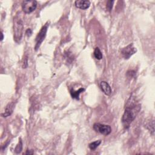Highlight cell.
<instances>
[{
  "instance_id": "13",
  "label": "cell",
  "mask_w": 155,
  "mask_h": 155,
  "mask_svg": "<svg viewBox=\"0 0 155 155\" xmlns=\"http://www.w3.org/2000/svg\"><path fill=\"white\" fill-rule=\"evenodd\" d=\"M101 140H98V141L92 142L90 144H89V147L90 150H95L97 147H99V145L101 144Z\"/></svg>"
},
{
  "instance_id": "3",
  "label": "cell",
  "mask_w": 155,
  "mask_h": 155,
  "mask_svg": "<svg viewBox=\"0 0 155 155\" xmlns=\"http://www.w3.org/2000/svg\"><path fill=\"white\" fill-rule=\"evenodd\" d=\"M49 24H48V23H46L40 30V32L38 33L37 36L35 38V42H36V44L35 46V50H38V48H40V46L41 45L42 43L44 41L46 37V34L47 32V30H48V27Z\"/></svg>"
},
{
  "instance_id": "15",
  "label": "cell",
  "mask_w": 155,
  "mask_h": 155,
  "mask_svg": "<svg viewBox=\"0 0 155 155\" xmlns=\"http://www.w3.org/2000/svg\"><path fill=\"white\" fill-rule=\"evenodd\" d=\"M26 34L27 37H30L32 34V30L31 29H27L26 31Z\"/></svg>"
},
{
  "instance_id": "14",
  "label": "cell",
  "mask_w": 155,
  "mask_h": 155,
  "mask_svg": "<svg viewBox=\"0 0 155 155\" xmlns=\"http://www.w3.org/2000/svg\"><path fill=\"white\" fill-rule=\"evenodd\" d=\"M115 3L114 1H108L107 2V5H106V8L107 10L109 12H110L113 8V3Z\"/></svg>"
},
{
  "instance_id": "9",
  "label": "cell",
  "mask_w": 155,
  "mask_h": 155,
  "mask_svg": "<svg viewBox=\"0 0 155 155\" xmlns=\"http://www.w3.org/2000/svg\"><path fill=\"white\" fill-rule=\"evenodd\" d=\"M15 107V103L14 102L9 103V104L7 105V106L6 107L4 112L3 113H2L3 117L6 118V117L10 116L12 114V113L13 112Z\"/></svg>"
},
{
  "instance_id": "11",
  "label": "cell",
  "mask_w": 155,
  "mask_h": 155,
  "mask_svg": "<svg viewBox=\"0 0 155 155\" xmlns=\"http://www.w3.org/2000/svg\"><path fill=\"white\" fill-rule=\"evenodd\" d=\"M94 56L95 57V58L98 60H101L102 59V54L101 52V50L99 49V47H96L95 50H94Z\"/></svg>"
},
{
  "instance_id": "7",
  "label": "cell",
  "mask_w": 155,
  "mask_h": 155,
  "mask_svg": "<svg viewBox=\"0 0 155 155\" xmlns=\"http://www.w3.org/2000/svg\"><path fill=\"white\" fill-rule=\"evenodd\" d=\"M75 6L81 10H86L89 8L90 2L88 0H77L75 2Z\"/></svg>"
},
{
  "instance_id": "16",
  "label": "cell",
  "mask_w": 155,
  "mask_h": 155,
  "mask_svg": "<svg viewBox=\"0 0 155 155\" xmlns=\"http://www.w3.org/2000/svg\"><path fill=\"white\" fill-rule=\"evenodd\" d=\"M27 66H28V59H27V57H26V58H25V59H24L23 67L24 68H26Z\"/></svg>"
},
{
  "instance_id": "6",
  "label": "cell",
  "mask_w": 155,
  "mask_h": 155,
  "mask_svg": "<svg viewBox=\"0 0 155 155\" xmlns=\"http://www.w3.org/2000/svg\"><path fill=\"white\" fill-rule=\"evenodd\" d=\"M136 51V48H135L133 46V44L131 43L121 49V54L124 59L128 60L133 55H134Z\"/></svg>"
},
{
  "instance_id": "17",
  "label": "cell",
  "mask_w": 155,
  "mask_h": 155,
  "mask_svg": "<svg viewBox=\"0 0 155 155\" xmlns=\"http://www.w3.org/2000/svg\"><path fill=\"white\" fill-rule=\"evenodd\" d=\"M33 154V152L32 150H27L26 153V154Z\"/></svg>"
},
{
  "instance_id": "1",
  "label": "cell",
  "mask_w": 155,
  "mask_h": 155,
  "mask_svg": "<svg viewBox=\"0 0 155 155\" xmlns=\"http://www.w3.org/2000/svg\"><path fill=\"white\" fill-rule=\"evenodd\" d=\"M140 110V107L139 106H131L126 109L122 118V122L126 129H128L130 127V124L136 118Z\"/></svg>"
},
{
  "instance_id": "4",
  "label": "cell",
  "mask_w": 155,
  "mask_h": 155,
  "mask_svg": "<svg viewBox=\"0 0 155 155\" xmlns=\"http://www.w3.org/2000/svg\"><path fill=\"white\" fill-rule=\"evenodd\" d=\"M37 7V1L35 0H27L22 3V9L26 14H29L35 11Z\"/></svg>"
},
{
  "instance_id": "5",
  "label": "cell",
  "mask_w": 155,
  "mask_h": 155,
  "mask_svg": "<svg viewBox=\"0 0 155 155\" xmlns=\"http://www.w3.org/2000/svg\"><path fill=\"white\" fill-rule=\"evenodd\" d=\"M93 129L96 132L99 133L105 136L110 134L112 132V128L110 126L100 123H95L93 125Z\"/></svg>"
},
{
  "instance_id": "18",
  "label": "cell",
  "mask_w": 155,
  "mask_h": 155,
  "mask_svg": "<svg viewBox=\"0 0 155 155\" xmlns=\"http://www.w3.org/2000/svg\"><path fill=\"white\" fill-rule=\"evenodd\" d=\"M3 39H4V35H3V32H1V41H2L3 40Z\"/></svg>"
},
{
  "instance_id": "2",
  "label": "cell",
  "mask_w": 155,
  "mask_h": 155,
  "mask_svg": "<svg viewBox=\"0 0 155 155\" xmlns=\"http://www.w3.org/2000/svg\"><path fill=\"white\" fill-rule=\"evenodd\" d=\"M13 35L14 40L19 43L23 37L24 31V24L23 21L18 16H16L13 18Z\"/></svg>"
},
{
  "instance_id": "8",
  "label": "cell",
  "mask_w": 155,
  "mask_h": 155,
  "mask_svg": "<svg viewBox=\"0 0 155 155\" xmlns=\"http://www.w3.org/2000/svg\"><path fill=\"white\" fill-rule=\"evenodd\" d=\"M100 88L104 93L107 96H109L112 93V89L110 85L106 81H101L99 84Z\"/></svg>"
},
{
  "instance_id": "10",
  "label": "cell",
  "mask_w": 155,
  "mask_h": 155,
  "mask_svg": "<svg viewBox=\"0 0 155 155\" xmlns=\"http://www.w3.org/2000/svg\"><path fill=\"white\" fill-rule=\"evenodd\" d=\"M85 89L84 88H81L78 90H74L73 89H72L71 90V95L72 97V98L75 99H79V95L81 93H82Z\"/></svg>"
},
{
  "instance_id": "12",
  "label": "cell",
  "mask_w": 155,
  "mask_h": 155,
  "mask_svg": "<svg viewBox=\"0 0 155 155\" xmlns=\"http://www.w3.org/2000/svg\"><path fill=\"white\" fill-rule=\"evenodd\" d=\"M22 150H23V142L21 138H20L19 142L15 148V152L16 154H19L22 151Z\"/></svg>"
}]
</instances>
